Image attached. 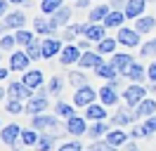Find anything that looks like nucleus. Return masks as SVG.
I'll use <instances>...</instances> for the list:
<instances>
[{"label": "nucleus", "mask_w": 156, "mask_h": 151, "mask_svg": "<svg viewBox=\"0 0 156 151\" xmlns=\"http://www.w3.org/2000/svg\"><path fill=\"white\" fill-rule=\"evenodd\" d=\"M76 36H78L76 26H66L64 31H62V40H66V43H71V40H73Z\"/></svg>", "instance_id": "45"}, {"label": "nucleus", "mask_w": 156, "mask_h": 151, "mask_svg": "<svg viewBox=\"0 0 156 151\" xmlns=\"http://www.w3.org/2000/svg\"><path fill=\"white\" fill-rule=\"evenodd\" d=\"M66 132H69V135H73V137L88 135V123H85V118H80V116H71V118H66Z\"/></svg>", "instance_id": "3"}, {"label": "nucleus", "mask_w": 156, "mask_h": 151, "mask_svg": "<svg viewBox=\"0 0 156 151\" xmlns=\"http://www.w3.org/2000/svg\"><path fill=\"white\" fill-rule=\"evenodd\" d=\"M80 54H83V50L78 45H66L62 50V54H59V61L66 66V64H78L80 61Z\"/></svg>", "instance_id": "7"}, {"label": "nucleus", "mask_w": 156, "mask_h": 151, "mask_svg": "<svg viewBox=\"0 0 156 151\" xmlns=\"http://www.w3.org/2000/svg\"><path fill=\"white\" fill-rule=\"evenodd\" d=\"M92 71H95L99 78H104V80H114V78L118 76L116 66H114V61H99V64L95 66Z\"/></svg>", "instance_id": "13"}, {"label": "nucleus", "mask_w": 156, "mask_h": 151, "mask_svg": "<svg viewBox=\"0 0 156 151\" xmlns=\"http://www.w3.org/2000/svg\"><path fill=\"white\" fill-rule=\"evenodd\" d=\"M104 28H107L104 24H92V26L88 28L85 38H88L90 43H99V40H104V38H107V36H104Z\"/></svg>", "instance_id": "25"}, {"label": "nucleus", "mask_w": 156, "mask_h": 151, "mask_svg": "<svg viewBox=\"0 0 156 151\" xmlns=\"http://www.w3.org/2000/svg\"><path fill=\"white\" fill-rule=\"evenodd\" d=\"M126 151H137V146L135 144H126Z\"/></svg>", "instance_id": "54"}, {"label": "nucleus", "mask_w": 156, "mask_h": 151, "mask_svg": "<svg viewBox=\"0 0 156 151\" xmlns=\"http://www.w3.org/2000/svg\"><path fill=\"white\" fill-rule=\"evenodd\" d=\"M140 54H142V57H151V54H156V38H151L149 43H144V45L140 47Z\"/></svg>", "instance_id": "40"}, {"label": "nucleus", "mask_w": 156, "mask_h": 151, "mask_svg": "<svg viewBox=\"0 0 156 151\" xmlns=\"http://www.w3.org/2000/svg\"><path fill=\"white\" fill-rule=\"evenodd\" d=\"M142 130H144V137L154 135V132H156V116H149V118L142 123Z\"/></svg>", "instance_id": "41"}, {"label": "nucleus", "mask_w": 156, "mask_h": 151, "mask_svg": "<svg viewBox=\"0 0 156 151\" xmlns=\"http://www.w3.org/2000/svg\"><path fill=\"white\" fill-rule=\"evenodd\" d=\"M144 97H147V90H144V87H142L140 83L128 85L126 90H123V99H126V104H128V106H133V109H135V106L142 102Z\"/></svg>", "instance_id": "1"}, {"label": "nucleus", "mask_w": 156, "mask_h": 151, "mask_svg": "<svg viewBox=\"0 0 156 151\" xmlns=\"http://www.w3.org/2000/svg\"><path fill=\"white\" fill-rule=\"evenodd\" d=\"M73 106H76V104H73ZM73 106L66 104V102H57V116L59 118H71V116H76Z\"/></svg>", "instance_id": "36"}, {"label": "nucleus", "mask_w": 156, "mask_h": 151, "mask_svg": "<svg viewBox=\"0 0 156 151\" xmlns=\"http://www.w3.org/2000/svg\"><path fill=\"white\" fill-rule=\"evenodd\" d=\"M154 111H156V102L154 99H147V97L135 106V116L137 118H149V116H154Z\"/></svg>", "instance_id": "16"}, {"label": "nucleus", "mask_w": 156, "mask_h": 151, "mask_svg": "<svg viewBox=\"0 0 156 151\" xmlns=\"http://www.w3.org/2000/svg\"><path fill=\"white\" fill-rule=\"evenodd\" d=\"M109 5H111V9H126L123 0H109Z\"/></svg>", "instance_id": "48"}, {"label": "nucleus", "mask_w": 156, "mask_h": 151, "mask_svg": "<svg viewBox=\"0 0 156 151\" xmlns=\"http://www.w3.org/2000/svg\"><path fill=\"white\" fill-rule=\"evenodd\" d=\"M59 7H62V0H43V2H40L43 14H48V17H52V14H55Z\"/></svg>", "instance_id": "33"}, {"label": "nucleus", "mask_w": 156, "mask_h": 151, "mask_svg": "<svg viewBox=\"0 0 156 151\" xmlns=\"http://www.w3.org/2000/svg\"><path fill=\"white\" fill-rule=\"evenodd\" d=\"M114 66H116V71H118V76H128L130 73V68H133V57L130 54H114Z\"/></svg>", "instance_id": "10"}, {"label": "nucleus", "mask_w": 156, "mask_h": 151, "mask_svg": "<svg viewBox=\"0 0 156 151\" xmlns=\"http://www.w3.org/2000/svg\"><path fill=\"white\" fill-rule=\"evenodd\" d=\"M123 21H126V12H123V9H111L107 17H104L102 24H104L107 28H118Z\"/></svg>", "instance_id": "17"}, {"label": "nucleus", "mask_w": 156, "mask_h": 151, "mask_svg": "<svg viewBox=\"0 0 156 151\" xmlns=\"http://www.w3.org/2000/svg\"><path fill=\"white\" fill-rule=\"evenodd\" d=\"M88 43H90V40H88V38H85V40H83V43H78V47H80V50H83V52H85V50H88Z\"/></svg>", "instance_id": "53"}, {"label": "nucleus", "mask_w": 156, "mask_h": 151, "mask_svg": "<svg viewBox=\"0 0 156 151\" xmlns=\"http://www.w3.org/2000/svg\"><path fill=\"white\" fill-rule=\"evenodd\" d=\"M26 54L31 57V61H38L40 57H43V43H36V40L29 43L26 45Z\"/></svg>", "instance_id": "32"}, {"label": "nucleus", "mask_w": 156, "mask_h": 151, "mask_svg": "<svg viewBox=\"0 0 156 151\" xmlns=\"http://www.w3.org/2000/svg\"><path fill=\"white\" fill-rule=\"evenodd\" d=\"M14 36H17V43H19V45H24V47L29 45V43H33V33H31V31H26V28H19Z\"/></svg>", "instance_id": "38"}, {"label": "nucleus", "mask_w": 156, "mask_h": 151, "mask_svg": "<svg viewBox=\"0 0 156 151\" xmlns=\"http://www.w3.org/2000/svg\"><path fill=\"white\" fill-rule=\"evenodd\" d=\"M62 87H64V78H62V76H55V78L50 80V85H48L50 94H59V92H62Z\"/></svg>", "instance_id": "39"}, {"label": "nucleus", "mask_w": 156, "mask_h": 151, "mask_svg": "<svg viewBox=\"0 0 156 151\" xmlns=\"http://www.w3.org/2000/svg\"><path fill=\"white\" fill-rule=\"evenodd\" d=\"M95 99H97V92H95L90 85H83V87L76 90L73 104H76V106H90V104H95Z\"/></svg>", "instance_id": "2"}, {"label": "nucleus", "mask_w": 156, "mask_h": 151, "mask_svg": "<svg viewBox=\"0 0 156 151\" xmlns=\"http://www.w3.org/2000/svg\"><path fill=\"white\" fill-rule=\"evenodd\" d=\"M55 142H57V137L50 135V132H45V135H40V139H38V149L40 151H50L55 146Z\"/></svg>", "instance_id": "34"}, {"label": "nucleus", "mask_w": 156, "mask_h": 151, "mask_svg": "<svg viewBox=\"0 0 156 151\" xmlns=\"http://www.w3.org/2000/svg\"><path fill=\"white\" fill-rule=\"evenodd\" d=\"M135 118H137V116H135V113H130L128 109H118L116 116L111 118V123H114V125H118V128H126V125H130Z\"/></svg>", "instance_id": "21"}, {"label": "nucleus", "mask_w": 156, "mask_h": 151, "mask_svg": "<svg viewBox=\"0 0 156 151\" xmlns=\"http://www.w3.org/2000/svg\"><path fill=\"white\" fill-rule=\"evenodd\" d=\"M17 137H21V130H19L17 123H12V125H7V128H2V144L14 146V144H17Z\"/></svg>", "instance_id": "20"}, {"label": "nucleus", "mask_w": 156, "mask_h": 151, "mask_svg": "<svg viewBox=\"0 0 156 151\" xmlns=\"http://www.w3.org/2000/svg\"><path fill=\"white\" fill-rule=\"evenodd\" d=\"M118 43H123L126 47H137L140 45V31L137 28H118Z\"/></svg>", "instance_id": "6"}, {"label": "nucleus", "mask_w": 156, "mask_h": 151, "mask_svg": "<svg viewBox=\"0 0 156 151\" xmlns=\"http://www.w3.org/2000/svg\"><path fill=\"white\" fill-rule=\"evenodd\" d=\"M116 45H118V38L116 40H114V38H104V40L97 43V52L99 54H111V52L116 50Z\"/></svg>", "instance_id": "31"}, {"label": "nucleus", "mask_w": 156, "mask_h": 151, "mask_svg": "<svg viewBox=\"0 0 156 151\" xmlns=\"http://www.w3.org/2000/svg\"><path fill=\"white\" fill-rule=\"evenodd\" d=\"M33 24H36V33H43V36H52V33H55V31H57V24H55V19L50 17V19H45V17H38L36 19V21H33Z\"/></svg>", "instance_id": "11"}, {"label": "nucleus", "mask_w": 156, "mask_h": 151, "mask_svg": "<svg viewBox=\"0 0 156 151\" xmlns=\"http://www.w3.org/2000/svg\"><path fill=\"white\" fill-rule=\"evenodd\" d=\"M0 14L7 17V0H0Z\"/></svg>", "instance_id": "52"}, {"label": "nucleus", "mask_w": 156, "mask_h": 151, "mask_svg": "<svg viewBox=\"0 0 156 151\" xmlns=\"http://www.w3.org/2000/svg\"><path fill=\"white\" fill-rule=\"evenodd\" d=\"M36 130H45V132H52V130H59V123L57 118H52V116H43V113H38V116H33V123H31Z\"/></svg>", "instance_id": "5"}, {"label": "nucleus", "mask_w": 156, "mask_h": 151, "mask_svg": "<svg viewBox=\"0 0 156 151\" xmlns=\"http://www.w3.org/2000/svg\"><path fill=\"white\" fill-rule=\"evenodd\" d=\"M29 61H31V57L26 54V50H24V52H12L10 54V68L12 71H26V68H29Z\"/></svg>", "instance_id": "9"}, {"label": "nucleus", "mask_w": 156, "mask_h": 151, "mask_svg": "<svg viewBox=\"0 0 156 151\" xmlns=\"http://www.w3.org/2000/svg\"><path fill=\"white\" fill-rule=\"evenodd\" d=\"M24 24H26V17H24V12H10V14L5 17V26H7V28H14V31H19V28H24Z\"/></svg>", "instance_id": "22"}, {"label": "nucleus", "mask_w": 156, "mask_h": 151, "mask_svg": "<svg viewBox=\"0 0 156 151\" xmlns=\"http://www.w3.org/2000/svg\"><path fill=\"white\" fill-rule=\"evenodd\" d=\"M116 90H118V87H114L111 83L102 85V90H99V99H102L104 106H114V104L118 102V92H116Z\"/></svg>", "instance_id": "14"}, {"label": "nucleus", "mask_w": 156, "mask_h": 151, "mask_svg": "<svg viewBox=\"0 0 156 151\" xmlns=\"http://www.w3.org/2000/svg\"><path fill=\"white\" fill-rule=\"evenodd\" d=\"M31 90L29 85L24 83V80H19V83H12L10 85V90H7V97L10 99H31Z\"/></svg>", "instance_id": "8"}, {"label": "nucleus", "mask_w": 156, "mask_h": 151, "mask_svg": "<svg viewBox=\"0 0 156 151\" xmlns=\"http://www.w3.org/2000/svg\"><path fill=\"white\" fill-rule=\"evenodd\" d=\"M10 2H14V5H24L26 0H10Z\"/></svg>", "instance_id": "55"}, {"label": "nucleus", "mask_w": 156, "mask_h": 151, "mask_svg": "<svg viewBox=\"0 0 156 151\" xmlns=\"http://www.w3.org/2000/svg\"><path fill=\"white\" fill-rule=\"evenodd\" d=\"M109 12H111V5H97V7L90 9V21H92V24L104 21V17H107Z\"/></svg>", "instance_id": "28"}, {"label": "nucleus", "mask_w": 156, "mask_h": 151, "mask_svg": "<svg viewBox=\"0 0 156 151\" xmlns=\"http://www.w3.org/2000/svg\"><path fill=\"white\" fill-rule=\"evenodd\" d=\"M59 151H80V142H66L59 146Z\"/></svg>", "instance_id": "46"}, {"label": "nucleus", "mask_w": 156, "mask_h": 151, "mask_svg": "<svg viewBox=\"0 0 156 151\" xmlns=\"http://www.w3.org/2000/svg\"><path fill=\"white\" fill-rule=\"evenodd\" d=\"M147 76H149V80H154V83H156V61H154L151 66H149V71H147Z\"/></svg>", "instance_id": "50"}, {"label": "nucleus", "mask_w": 156, "mask_h": 151, "mask_svg": "<svg viewBox=\"0 0 156 151\" xmlns=\"http://www.w3.org/2000/svg\"><path fill=\"white\" fill-rule=\"evenodd\" d=\"M62 43L64 40H59V38L55 36H48L45 40H43V59H50V57H55V54H62Z\"/></svg>", "instance_id": "4"}, {"label": "nucleus", "mask_w": 156, "mask_h": 151, "mask_svg": "<svg viewBox=\"0 0 156 151\" xmlns=\"http://www.w3.org/2000/svg\"><path fill=\"white\" fill-rule=\"evenodd\" d=\"M17 45V36H2V40H0V47H2V52H7V50H12V47Z\"/></svg>", "instance_id": "43"}, {"label": "nucleus", "mask_w": 156, "mask_h": 151, "mask_svg": "<svg viewBox=\"0 0 156 151\" xmlns=\"http://www.w3.org/2000/svg\"><path fill=\"white\" fill-rule=\"evenodd\" d=\"M130 137H135V139H140V137H144V130H142V125H137V128H133V135Z\"/></svg>", "instance_id": "49"}, {"label": "nucleus", "mask_w": 156, "mask_h": 151, "mask_svg": "<svg viewBox=\"0 0 156 151\" xmlns=\"http://www.w3.org/2000/svg\"><path fill=\"white\" fill-rule=\"evenodd\" d=\"M52 19H55V24H57V26H66L69 19H71V9H69L66 5H62V7L52 14Z\"/></svg>", "instance_id": "30"}, {"label": "nucleus", "mask_w": 156, "mask_h": 151, "mask_svg": "<svg viewBox=\"0 0 156 151\" xmlns=\"http://www.w3.org/2000/svg\"><path fill=\"white\" fill-rule=\"evenodd\" d=\"M104 139H107L111 146H116V149H118V146H126V144H128V135L123 130H109Z\"/></svg>", "instance_id": "23"}, {"label": "nucleus", "mask_w": 156, "mask_h": 151, "mask_svg": "<svg viewBox=\"0 0 156 151\" xmlns=\"http://www.w3.org/2000/svg\"><path fill=\"white\" fill-rule=\"evenodd\" d=\"M147 7V0H126V17L130 19H137V17H142V12H144Z\"/></svg>", "instance_id": "15"}, {"label": "nucleus", "mask_w": 156, "mask_h": 151, "mask_svg": "<svg viewBox=\"0 0 156 151\" xmlns=\"http://www.w3.org/2000/svg\"><path fill=\"white\" fill-rule=\"evenodd\" d=\"M69 83L73 85V87H83V85H88V76L80 73V71H71L69 73Z\"/></svg>", "instance_id": "35"}, {"label": "nucleus", "mask_w": 156, "mask_h": 151, "mask_svg": "<svg viewBox=\"0 0 156 151\" xmlns=\"http://www.w3.org/2000/svg\"><path fill=\"white\" fill-rule=\"evenodd\" d=\"M21 80H24V83L29 85L31 90H38L40 85H43V73H40V71H26Z\"/></svg>", "instance_id": "24"}, {"label": "nucleus", "mask_w": 156, "mask_h": 151, "mask_svg": "<svg viewBox=\"0 0 156 151\" xmlns=\"http://www.w3.org/2000/svg\"><path fill=\"white\" fill-rule=\"evenodd\" d=\"M85 118L88 121H104L107 118V106L104 104H90V106H85Z\"/></svg>", "instance_id": "19"}, {"label": "nucleus", "mask_w": 156, "mask_h": 151, "mask_svg": "<svg viewBox=\"0 0 156 151\" xmlns=\"http://www.w3.org/2000/svg\"><path fill=\"white\" fill-rule=\"evenodd\" d=\"M48 97H43V94H38V97H31L29 104H26V113H31V116H38V113H43L45 109H48Z\"/></svg>", "instance_id": "12"}, {"label": "nucleus", "mask_w": 156, "mask_h": 151, "mask_svg": "<svg viewBox=\"0 0 156 151\" xmlns=\"http://www.w3.org/2000/svg\"><path fill=\"white\" fill-rule=\"evenodd\" d=\"M107 132H109V123H104V121H95V125H92V128H88V135L92 137V139L107 137Z\"/></svg>", "instance_id": "27"}, {"label": "nucleus", "mask_w": 156, "mask_h": 151, "mask_svg": "<svg viewBox=\"0 0 156 151\" xmlns=\"http://www.w3.org/2000/svg\"><path fill=\"white\" fill-rule=\"evenodd\" d=\"M90 151H116V146H111V144L104 139V142H95V144L90 146Z\"/></svg>", "instance_id": "44"}, {"label": "nucleus", "mask_w": 156, "mask_h": 151, "mask_svg": "<svg viewBox=\"0 0 156 151\" xmlns=\"http://www.w3.org/2000/svg\"><path fill=\"white\" fill-rule=\"evenodd\" d=\"M135 28L140 31V33H149V31H154L156 28V19L154 17H137V21H135Z\"/></svg>", "instance_id": "26"}, {"label": "nucleus", "mask_w": 156, "mask_h": 151, "mask_svg": "<svg viewBox=\"0 0 156 151\" xmlns=\"http://www.w3.org/2000/svg\"><path fill=\"white\" fill-rule=\"evenodd\" d=\"M144 76H147V71L142 68V64H137V61H135L133 68H130V73H128V78H130V80H135V83H140Z\"/></svg>", "instance_id": "37"}, {"label": "nucleus", "mask_w": 156, "mask_h": 151, "mask_svg": "<svg viewBox=\"0 0 156 151\" xmlns=\"http://www.w3.org/2000/svg\"><path fill=\"white\" fill-rule=\"evenodd\" d=\"M5 109L10 113H21V111H26V106H21V99H10V102L5 104Z\"/></svg>", "instance_id": "42"}, {"label": "nucleus", "mask_w": 156, "mask_h": 151, "mask_svg": "<svg viewBox=\"0 0 156 151\" xmlns=\"http://www.w3.org/2000/svg\"><path fill=\"white\" fill-rule=\"evenodd\" d=\"M99 61H102V54H99V52H90V50H85V52L80 54L78 66H80V68H95Z\"/></svg>", "instance_id": "18"}, {"label": "nucleus", "mask_w": 156, "mask_h": 151, "mask_svg": "<svg viewBox=\"0 0 156 151\" xmlns=\"http://www.w3.org/2000/svg\"><path fill=\"white\" fill-rule=\"evenodd\" d=\"M90 2H92V0H76V7L78 9H85V7H90Z\"/></svg>", "instance_id": "51"}, {"label": "nucleus", "mask_w": 156, "mask_h": 151, "mask_svg": "<svg viewBox=\"0 0 156 151\" xmlns=\"http://www.w3.org/2000/svg\"><path fill=\"white\" fill-rule=\"evenodd\" d=\"M92 26V21H90V24H85V21H83V24H78L76 26V31H78V36H85V33H88V28Z\"/></svg>", "instance_id": "47"}, {"label": "nucleus", "mask_w": 156, "mask_h": 151, "mask_svg": "<svg viewBox=\"0 0 156 151\" xmlns=\"http://www.w3.org/2000/svg\"><path fill=\"white\" fill-rule=\"evenodd\" d=\"M38 139H40V135H38L36 128L21 130V144H26V146H38Z\"/></svg>", "instance_id": "29"}]
</instances>
